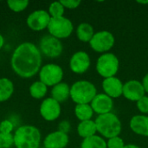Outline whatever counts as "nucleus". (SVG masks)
I'll use <instances>...</instances> for the list:
<instances>
[{"instance_id":"c9c22d12","label":"nucleus","mask_w":148,"mask_h":148,"mask_svg":"<svg viewBox=\"0 0 148 148\" xmlns=\"http://www.w3.org/2000/svg\"><path fill=\"white\" fill-rule=\"evenodd\" d=\"M138 3H140V4H148V0H146V1H137Z\"/></svg>"},{"instance_id":"473e14b6","label":"nucleus","mask_w":148,"mask_h":148,"mask_svg":"<svg viewBox=\"0 0 148 148\" xmlns=\"http://www.w3.org/2000/svg\"><path fill=\"white\" fill-rule=\"evenodd\" d=\"M142 84H143V87L145 88V91L146 93L148 94V73L143 77V80H142Z\"/></svg>"},{"instance_id":"b1692460","label":"nucleus","mask_w":148,"mask_h":148,"mask_svg":"<svg viewBox=\"0 0 148 148\" xmlns=\"http://www.w3.org/2000/svg\"><path fill=\"white\" fill-rule=\"evenodd\" d=\"M48 91V87L41 81L35 82L29 87V94L35 99L43 98Z\"/></svg>"},{"instance_id":"4be33fe9","label":"nucleus","mask_w":148,"mask_h":148,"mask_svg":"<svg viewBox=\"0 0 148 148\" xmlns=\"http://www.w3.org/2000/svg\"><path fill=\"white\" fill-rule=\"evenodd\" d=\"M13 93V82L8 78H0V102L9 100Z\"/></svg>"},{"instance_id":"bb28decb","label":"nucleus","mask_w":148,"mask_h":148,"mask_svg":"<svg viewBox=\"0 0 148 148\" xmlns=\"http://www.w3.org/2000/svg\"><path fill=\"white\" fill-rule=\"evenodd\" d=\"M14 145V135L12 134L0 133V148H10Z\"/></svg>"},{"instance_id":"39448f33","label":"nucleus","mask_w":148,"mask_h":148,"mask_svg":"<svg viewBox=\"0 0 148 148\" xmlns=\"http://www.w3.org/2000/svg\"><path fill=\"white\" fill-rule=\"evenodd\" d=\"M95 69L97 73L104 79L114 77L120 69L119 58L114 53L101 54L96 61Z\"/></svg>"},{"instance_id":"f8f14e48","label":"nucleus","mask_w":148,"mask_h":148,"mask_svg":"<svg viewBox=\"0 0 148 148\" xmlns=\"http://www.w3.org/2000/svg\"><path fill=\"white\" fill-rule=\"evenodd\" d=\"M91 60L88 54L85 51L75 52L69 60V68L75 74L82 75L88 70Z\"/></svg>"},{"instance_id":"ddd939ff","label":"nucleus","mask_w":148,"mask_h":148,"mask_svg":"<svg viewBox=\"0 0 148 148\" xmlns=\"http://www.w3.org/2000/svg\"><path fill=\"white\" fill-rule=\"evenodd\" d=\"M122 95L130 101H138L146 95V91L141 82L130 80L124 83Z\"/></svg>"},{"instance_id":"72a5a7b5","label":"nucleus","mask_w":148,"mask_h":148,"mask_svg":"<svg viewBox=\"0 0 148 148\" xmlns=\"http://www.w3.org/2000/svg\"><path fill=\"white\" fill-rule=\"evenodd\" d=\"M124 148H140L139 146H137V145H134V144H127V145H126L125 146V147Z\"/></svg>"},{"instance_id":"2f4dec72","label":"nucleus","mask_w":148,"mask_h":148,"mask_svg":"<svg viewBox=\"0 0 148 148\" xmlns=\"http://www.w3.org/2000/svg\"><path fill=\"white\" fill-rule=\"evenodd\" d=\"M70 129H71V125H70V122L68 121H62L58 125V131L64 133L66 134L69 133Z\"/></svg>"},{"instance_id":"1a4fd4ad","label":"nucleus","mask_w":148,"mask_h":148,"mask_svg":"<svg viewBox=\"0 0 148 148\" xmlns=\"http://www.w3.org/2000/svg\"><path fill=\"white\" fill-rule=\"evenodd\" d=\"M39 49L42 55L49 58L59 57L63 50V46L60 39L51 35L43 36L39 42Z\"/></svg>"},{"instance_id":"a878e982","label":"nucleus","mask_w":148,"mask_h":148,"mask_svg":"<svg viewBox=\"0 0 148 148\" xmlns=\"http://www.w3.org/2000/svg\"><path fill=\"white\" fill-rule=\"evenodd\" d=\"M7 4L9 8L14 12H21L28 7L29 1L28 0H9L7 1Z\"/></svg>"},{"instance_id":"6e6552de","label":"nucleus","mask_w":148,"mask_h":148,"mask_svg":"<svg viewBox=\"0 0 148 148\" xmlns=\"http://www.w3.org/2000/svg\"><path fill=\"white\" fill-rule=\"evenodd\" d=\"M39 78L47 87H54L62 82L63 78V69L57 64H46L41 68L39 71Z\"/></svg>"},{"instance_id":"423d86ee","label":"nucleus","mask_w":148,"mask_h":148,"mask_svg":"<svg viewBox=\"0 0 148 148\" xmlns=\"http://www.w3.org/2000/svg\"><path fill=\"white\" fill-rule=\"evenodd\" d=\"M48 30L49 35L52 36L57 39H64L72 34L74 25L71 20L64 16L60 17H51L48 26Z\"/></svg>"},{"instance_id":"5701e85b","label":"nucleus","mask_w":148,"mask_h":148,"mask_svg":"<svg viewBox=\"0 0 148 148\" xmlns=\"http://www.w3.org/2000/svg\"><path fill=\"white\" fill-rule=\"evenodd\" d=\"M81 148H107V141L104 138L99 135L83 139Z\"/></svg>"},{"instance_id":"cd10ccee","label":"nucleus","mask_w":148,"mask_h":148,"mask_svg":"<svg viewBox=\"0 0 148 148\" xmlns=\"http://www.w3.org/2000/svg\"><path fill=\"white\" fill-rule=\"evenodd\" d=\"M125 146L124 140L120 136L110 138L107 141V148H124Z\"/></svg>"},{"instance_id":"393cba45","label":"nucleus","mask_w":148,"mask_h":148,"mask_svg":"<svg viewBox=\"0 0 148 148\" xmlns=\"http://www.w3.org/2000/svg\"><path fill=\"white\" fill-rule=\"evenodd\" d=\"M64 10L65 8L63 7V5L61 3L60 1H57L50 3L48 12L51 17H60V16H63Z\"/></svg>"},{"instance_id":"7ed1b4c3","label":"nucleus","mask_w":148,"mask_h":148,"mask_svg":"<svg viewBox=\"0 0 148 148\" xmlns=\"http://www.w3.org/2000/svg\"><path fill=\"white\" fill-rule=\"evenodd\" d=\"M97 133H99L102 138L110 139L113 137L120 136L122 129L121 120L114 113H108L102 115H98L95 120Z\"/></svg>"},{"instance_id":"0eeeda50","label":"nucleus","mask_w":148,"mask_h":148,"mask_svg":"<svg viewBox=\"0 0 148 148\" xmlns=\"http://www.w3.org/2000/svg\"><path fill=\"white\" fill-rule=\"evenodd\" d=\"M88 43L94 51L105 54L114 47L115 43V38L114 34L110 31L101 30L95 32Z\"/></svg>"},{"instance_id":"9b49d317","label":"nucleus","mask_w":148,"mask_h":148,"mask_svg":"<svg viewBox=\"0 0 148 148\" xmlns=\"http://www.w3.org/2000/svg\"><path fill=\"white\" fill-rule=\"evenodd\" d=\"M61 112V104L52 97H49L43 100L40 106V114L42 117L47 121H56L60 116Z\"/></svg>"},{"instance_id":"a211bd4d","label":"nucleus","mask_w":148,"mask_h":148,"mask_svg":"<svg viewBox=\"0 0 148 148\" xmlns=\"http://www.w3.org/2000/svg\"><path fill=\"white\" fill-rule=\"evenodd\" d=\"M51 97L59 103L66 101L70 98V87L66 82H60L51 89Z\"/></svg>"},{"instance_id":"6ab92c4d","label":"nucleus","mask_w":148,"mask_h":148,"mask_svg":"<svg viewBox=\"0 0 148 148\" xmlns=\"http://www.w3.org/2000/svg\"><path fill=\"white\" fill-rule=\"evenodd\" d=\"M97 127L95 121L93 120L81 121L77 126V134L82 139H87L96 135Z\"/></svg>"},{"instance_id":"f257e3e1","label":"nucleus","mask_w":148,"mask_h":148,"mask_svg":"<svg viewBox=\"0 0 148 148\" xmlns=\"http://www.w3.org/2000/svg\"><path fill=\"white\" fill-rule=\"evenodd\" d=\"M10 65L13 71L23 78H30L40 71L42 53L34 43L25 42L14 50Z\"/></svg>"},{"instance_id":"7c9ffc66","label":"nucleus","mask_w":148,"mask_h":148,"mask_svg":"<svg viewBox=\"0 0 148 148\" xmlns=\"http://www.w3.org/2000/svg\"><path fill=\"white\" fill-rule=\"evenodd\" d=\"M60 2L63 5L64 8L70 9V10L76 9L81 4V1L80 0H61Z\"/></svg>"},{"instance_id":"f704fd0d","label":"nucleus","mask_w":148,"mask_h":148,"mask_svg":"<svg viewBox=\"0 0 148 148\" xmlns=\"http://www.w3.org/2000/svg\"><path fill=\"white\" fill-rule=\"evenodd\" d=\"M3 43H4V38H3V36L0 34V49H1L2 47L3 46Z\"/></svg>"},{"instance_id":"c756f323","label":"nucleus","mask_w":148,"mask_h":148,"mask_svg":"<svg viewBox=\"0 0 148 148\" xmlns=\"http://www.w3.org/2000/svg\"><path fill=\"white\" fill-rule=\"evenodd\" d=\"M14 125L9 120H4L0 122V133L3 134H11L13 131Z\"/></svg>"},{"instance_id":"f03ea898","label":"nucleus","mask_w":148,"mask_h":148,"mask_svg":"<svg viewBox=\"0 0 148 148\" xmlns=\"http://www.w3.org/2000/svg\"><path fill=\"white\" fill-rule=\"evenodd\" d=\"M41 133L30 125L21 126L14 134V146L16 148H39Z\"/></svg>"},{"instance_id":"f3484780","label":"nucleus","mask_w":148,"mask_h":148,"mask_svg":"<svg viewBox=\"0 0 148 148\" xmlns=\"http://www.w3.org/2000/svg\"><path fill=\"white\" fill-rule=\"evenodd\" d=\"M129 126L131 130L140 136L148 137V116L145 114H137L131 118Z\"/></svg>"},{"instance_id":"2eb2a0df","label":"nucleus","mask_w":148,"mask_h":148,"mask_svg":"<svg viewBox=\"0 0 148 148\" xmlns=\"http://www.w3.org/2000/svg\"><path fill=\"white\" fill-rule=\"evenodd\" d=\"M124 83L116 76L106 78L102 82V89L104 94L108 95L113 100L122 95Z\"/></svg>"},{"instance_id":"dca6fc26","label":"nucleus","mask_w":148,"mask_h":148,"mask_svg":"<svg viewBox=\"0 0 148 148\" xmlns=\"http://www.w3.org/2000/svg\"><path fill=\"white\" fill-rule=\"evenodd\" d=\"M69 142V135L57 130L49 134L45 137L43 146L45 148H65Z\"/></svg>"},{"instance_id":"20e7f679","label":"nucleus","mask_w":148,"mask_h":148,"mask_svg":"<svg viewBox=\"0 0 148 148\" xmlns=\"http://www.w3.org/2000/svg\"><path fill=\"white\" fill-rule=\"evenodd\" d=\"M96 95V87L89 81H77L70 87V98L76 104H90Z\"/></svg>"},{"instance_id":"9d476101","label":"nucleus","mask_w":148,"mask_h":148,"mask_svg":"<svg viewBox=\"0 0 148 148\" xmlns=\"http://www.w3.org/2000/svg\"><path fill=\"white\" fill-rule=\"evenodd\" d=\"M51 16L44 10H37L30 13L27 17V25L35 31H41L48 28Z\"/></svg>"},{"instance_id":"c85d7f7f","label":"nucleus","mask_w":148,"mask_h":148,"mask_svg":"<svg viewBox=\"0 0 148 148\" xmlns=\"http://www.w3.org/2000/svg\"><path fill=\"white\" fill-rule=\"evenodd\" d=\"M136 106L138 110L143 114H148V96L145 95L144 97H142L140 100H139L136 102Z\"/></svg>"},{"instance_id":"4468645a","label":"nucleus","mask_w":148,"mask_h":148,"mask_svg":"<svg viewBox=\"0 0 148 148\" xmlns=\"http://www.w3.org/2000/svg\"><path fill=\"white\" fill-rule=\"evenodd\" d=\"M90 105L94 110V113L97 114L98 115H102L112 113L114 108V100L104 93L97 94L91 101Z\"/></svg>"},{"instance_id":"412c9836","label":"nucleus","mask_w":148,"mask_h":148,"mask_svg":"<svg viewBox=\"0 0 148 148\" xmlns=\"http://www.w3.org/2000/svg\"><path fill=\"white\" fill-rule=\"evenodd\" d=\"M75 114L80 121H89L93 118L94 110L90 104H76Z\"/></svg>"},{"instance_id":"aec40b11","label":"nucleus","mask_w":148,"mask_h":148,"mask_svg":"<svg viewBox=\"0 0 148 148\" xmlns=\"http://www.w3.org/2000/svg\"><path fill=\"white\" fill-rule=\"evenodd\" d=\"M95 33L94 27L88 23H82L76 28V36L82 42H89Z\"/></svg>"}]
</instances>
